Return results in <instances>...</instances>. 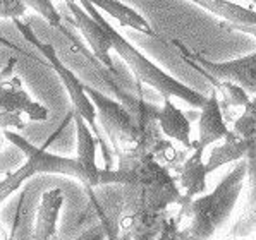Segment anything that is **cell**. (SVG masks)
Instances as JSON below:
<instances>
[{
  "mask_svg": "<svg viewBox=\"0 0 256 240\" xmlns=\"http://www.w3.org/2000/svg\"><path fill=\"white\" fill-rule=\"evenodd\" d=\"M246 184V161L244 158L236 161V165L224 175L210 194L180 204L179 216H188L189 223L180 230V240H210L224 223L229 220L234 206L241 196Z\"/></svg>",
  "mask_w": 256,
  "mask_h": 240,
  "instance_id": "1",
  "label": "cell"
},
{
  "mask_svg": "<svg viewBox=\"0 0 256 240\" xmlns=\"http://www.w3.org/2000/svg\"><path fill=\"white\" fill-rule=\"evenodd\" d=\"M4 136H6V139L10 144H14L26 156V161L18 172H14V174L7 175L4 180H0V204L6 199H9L31 177L38 174L64 175L80 180L84 187H100L98 177L86 170L78 158H68V156L48 153L45 148L34 146L26 137H22L19 132L10 131V129H4Z\"/></svg>",
  "mask_w": 256,
  "mask_h": 240,
  "instance_id": "2",
  "label": "cell"
},
{
  "mask_svg": "<svg viewBox=\"0 0 256 240\" xmlns=\"http://www.w3.org/2000/svg\"><path fill=\"white\" fill-rule=\"evenodd\" d=\"M81 5L86 12L96 19V21L108 31L110 40H112V50H116L117 55L129 65V69L132 70V74L136 76L138 81H141L143 84H146L150 88L155 89V91H158L162 94V98H179V100L186 101L191 107L202 108V105L204 103V100H206V94L189 88L188 84L176 79L174 76L167 74L156 64L148 60L136 46H132L116 27L110 24L104 15L98 12V9L94 5H92L90 2H81Z\"/></svg>",
  "mask_w": 256,
  "mask_h": 240,
  "instance_id": "3",
  "label": "cell"
},
{
  "mask_svg": "<svg viewBox=\"0 0 256 240\" xmlns=\"http://www.w3.org/2000/svg\"><path fill=\"white\" fill-rule=\"evenodd\" d=\"M14 24H16V27H18L19 31H21L22 36H24L26 40L30 41L31 45H33L34 48H36L38 52H40L43 57L50 62V65L54 67V70L57 72L58 79H60V82L64 84V88L68 89L70 103H72V110L80 113L82 119L88 122V125L92 127L94 137L98 139V144H100L102 151H104L105 168H107V170L114 168V160H112V151H114V149L108 148V144L104 141V136L100 134V129H98V120H96V108H94L93 101L90 100L88 93H86L84 82H82L80 77H78L76 74H74L72 70H70L69 67L60 60V58H58L57 52H55V48L50 45V43H43V41L38 40L36 36H34L33 29H31L26 22H22L21 19H14Z\"/></svg>",
  "mask_w": 256,
  "mask_h": 240,
  "instance_id": "4",
  "label": "cell"
},
{
  "mask_svg": "<svg viewBox=\"0 0 256 240\" xmlns=\"http://www.w3.org/2000/svg\"><path fill=\"white\" fill-rule=\"evenodd\" d=\"M176 50L180 53L186 64L194 67L198 72L210 74L212 77L220 81H229L234 84L241 86L248 94H254L256 96V52L246 55L241 58H232V60L224 62H214L202 55L191 52L186 45L180 41H172Z\"/></svg>",
  "mask_w": 256,
  "mask_h": 240,
  "instance_id": "5",
  "label": "cell"
},
{
  "mask_svg": "<svg viewBox=\"0 0 256 240\" xmlns=\"http://www.w3.org/2000/svg\"><path fill=\"white\" fill-rule=\"evenodd\" d=\"M256 141V96L244 107L242 113L234 120V127L220 146L212 151L206 160L208 172L244 158L248 148Z\"/></svg>",
  "mask_w": 256,
  "mask_h": 240,
  "instance_id": "6",
  "label": "cell"
},
{
  "mask_svg": "<svg viewBox=\"0 0 256 240\" xmlns=\"http://www.w3.org/2000/svg\"><path fill=\"white\" fill-rule=\"evenodd\" d=\"M22 117L33 122H43L48 119V108L31 100L18 77L0 81V127H24Z\"/></svg>",
  "mask_w": 256,
  "mask_h": 240,
  "instance_id": "7",
  "label": "cell"
},
{
  "mask_svg": "<svg viewBox=\"0 0 256 240\" xmlns=\"http://www.w3.org/2000/svg\"><path fill=\"white\" fill-rule=\"evenodd\" d=\"M76 182L66 179H55V187L43 191L42 201L31 228V240H54L57 237V220L66 203V192Z\"/></svg>",
  "mask_w": 256,
  "mask_h": 240,
  "instance_id": "8",
  "label": "cell"
},
{
  "mask_svg": "<svg viewBox=\"0 0 256 240\" xmlns=\"http://www.w3.org/2000/svg\"><path fill=\"white\" fill-rule=\"evenodd\" d=\"M66 7L70 12L72 22L78 29L81 31V34L86 38L90 48H92L93 55L96 57V60L100 62L104 67H107L110 72H116L114 69V62L110 58V50H112V40H110L108 31L105 29L100 22L94 17H92L82 5H78L76 0H66Z\"/></svg>",
  "mask_w": 256,
  "mask_h": 240,
  "instance_id": "9",
  "label": "cell"
},
{
  "mask_svg": "<svg viewBox=\"0 0 256 240\" xmlns=\"http://www.w3.org/2000/svg\"><path fill=\"white\" fill-rule=\"evenodd\" d=\"M203 156H204V148L198 141H194L192 153L188 156L184 163L177 165L176 182L184 194L182 203L184 201L194 199L198 194H203L204 189H206V175L210 172L206 168V163L203 161Z\"/></svg>",
  "mask_w": 256,
  "mask_h": 240,
  "instance_id": "10",
  "label": "cell"
},
{
  "mask_svg": "<svg viewBox=\"0 0 256 240\" xmlns=\"http://www.w3.org/2000/svg\"><path fill=\"white\" fill-rule=\"evenodd\" d=\"M230 132V127L226 120V115L220 107L218 94L215 89H212L206 96L204 103L200 108L198 119V143L206 149L212 144L224 141Z\"/></svg>",
  "mask_w": 256,
  "mask_h": 240,
  "instance_id": "11",
  "label": "cell"
},
{
  "mask_svg": "<svg viewBox=\"0 0 256 240\" xmlns=\"http://www.w3.org/2000/svg\"><path fill=\"white\" fill-rule=\"evenodd\" d=\"M156 124L164 136L192 151L194 141H191V120L172 101V98H164L162 108H158V113H156Z\"/></svg>",
  "mask_w": 256,
  "mask_h": 240,
  "instance_id": "12",
  "label": "cell"
},
{
  "mask_svg": "<svg viewBox=\"0 0 256 240\" xmlns=\"http://www.w3.org/2000/svg\"><path fill=\"white\" fill-rule=\"evenodd\" d=\"M74 119V125H76V141H78V156L80 163L86 168L88 172H92L93 175L98 177V182L102 187V174L104 168H98L96 165V148H98V139L94 137L92 127L88 125L82 117L78 112H70Z\"/></svg>",
  "mask_w": 256,
  "mask_h": 240,
  "instance_id": "13",
  "label": "cell"
},
{
  "mask_svg": "<svg viewBox=\"0 0 256 240\" xmlns=\"http://www.w3.org/2000/svg\"><path fill=\"white\" fill-rule=\"evenodd\" d=\"M80 2H90L92 5L96 7V9L104 10V12H107L110 17L119 21L122 26L131 27V29L138 31V33L148 34V36H156V33L152 29L150 22L143 17V15L140 12H136L132 7L119 2V0H80Z\"/></svg>",
  "mask_w": 256,
  "mask_h": 240,
  "instance_id": "14",
  "label": "cell"
},
{
  "mask_svg": "<svg viewBox=\"0 0 256 240\" xmlns=\"http://www.w3.org/2000/svg\"><path fill=\"white\" fill-rule=\"evenodd\" d=\"M191 2L222 17L226 22L256 24V10L250 9V7L239 5V3L229 2V0H191Z\"/></svg>",
  "mask_w": 256,
  "mask_h": 240,
  "instance_id": "15",
  "label": "cell"
},
{
  "mask_svg": "<svg viewBox=\"0 0 256 240\" xmlns=\"http://www.w3.org/2000/svg\"><path fill=\"white\" fill-rule=\"evenodd\" d=\"M202 76L214 86V89L218 94V100H220V107H222V112L224 115H227L229 108L232 107H246L248 103L251 101L250 94H248L241 86L234 84V82H229V81H220V79H215L212 77L210 74H204V72H200Z\"/></svg>",
  "mask_w": 256,
  "mask_h": 240,
  "instance_id": "16",
  "label": "cell"
},
{
  "mask_svg": "<svg viewBox=\"0 0 256 240\" xmlns=\"http://www.w3.org/2000/svg\"><path fill=\"white\" fill-rule=\"evenodd\" d=\"M90 192H92L90 198L93 199L98 220H102V222L105 223V228H107V240H129L128 237H122L119 234V215L107 210V208L102 204V201L96 198V194H94V189H92Z\"/></svg>",
  "mask_w": 256,
  "mask_h": 240,
  "instance_id": "17",
  "label": "cell"
},
{
  "mask_svg": "<svg viewBox=\"0 0 256 240\" xmlns=\"http://www.w3.org/2000/svg\"><path fill=\"white\" fill-rule=\"evenodd\" d=\"M21 2L26 7H31L33 10H36L50 26L57 27V29L62 27V15L57 10V7L54 5L52 0H21Z\"/></svg>",
  "mask_w": 256,
  "mask_h": 240,
  "instance_id": "18",
  "label": "cell"
},
{
  "mask_svg": "<svg viewBox=\"0 0 256 240\" xmlns=\"http://www.w3.org/2000/svg\"><path fill=\"white\" fill-rule=\"evenodd\" d=\"M244 161H246V180H248V201H246V210L256 206V141L248 148L246 155H244Z\"/></svg>",
  "mask_w": 256,
  "mask_h": 240,
  "instance_id": "19",
  "label": "cell"
},
{
  "mask_svg": "<svg viewBox=\"0 0 256 240\" xmlns=\"http://www.w3.org/2000/svg\"><path fill=\"white\" fill-rule=\"evenodd\" d=\"M254 234H256V206L250 208V210H244L242 216L232 227L230 232L232 237H238V239L251 237Z\"/></svg>",
  "mask_w": 256,
  "mask_h": 240,
  "instance_id": "20",
  "label": "cell"
},
{
  "mask_svg": "<svg viewBox=\"0 0 256 240\" xmlns=\"http://www.w3.org/2000/svg\"><path fill=\"white\" fill-rule=\"evenodd\" d=\"M26 5L21 0H0V19H21Z\"/></svg>",
  "mask_w": 256,
  "mask_h": 240,
  "instance_id": "21",
  "label": "cell"
},
{
  "mask_svg": "<svg viewBox=\"0 0 256 240\" xmlns=\"http://www.w3.org/2000/svg\"><path fill=\"white\" fill-rule=\"evenodd\" d=\"M58 240H107V228H105V223L102 220H98L96 223L90 225L86 230H82L80 235L72 239H60Z\"/></svg>",
  "mask_w": 256,
  "mask_h": 240,
  "instance_id": "22",
  "label": "cell"
},
{
  "mask_svg": "<svg viewBox=\"0 0 256 240\" xmlns=\"http://www.w3.org/2000/svg\"><path fill=\"white\" fill-rule=\"evenodd\" d=\"M179 220L177 216H167V220L164 222L162 230L156 235L155 240H180V228H179Z\"/></svg>",
  "mask_w": 256,
  "mask_h": 240,
  "instance_id": "23",
  "label": "cell"
},
{
  "mask_svg": "<svg viewBox=\"0 0 256 240\" xmlns=\"http://www.w3.org/2000/svg\"><path fill=\"white\" fill-rule=\"evenodd\" d=\"M226 26L229 29H236V31H242V33L253 34L256 38V24H236V22H226Z\"/></svg>",
  "mask_w": 256,
  "mask_h": 240,
  "instance_id": "24",
  "label": "cell"
},
{
  "mask_svg": "<svg viewBox=\"0 0 256 240\" xmlns=\"http://www.w3.org/2000/svg\"><path fill=\"white\" fill-rule=\"evenodd\" d=\"M250 2L253 3V7H254V9H256V0H250Z\"/></svg>",
  "mask_w": 256,
  "mask_h": 240,
  "instance_id": "25",
  "label": "cell"
},
{
  "mask_svg": "<svg viewBox=\"0 0 256 240\" xmlns=\"http://www.w3.org/2000/svg\"><path fill=\"white\" fill-rule=\"evenodd\" d=\"M14 239H16V235H14V237H12V239H10V240H14Z\"/></svg>",
  "mask_w": 256,
  "mask_h": 240,
  "instance_id": "26",
  "label": "cell"
},
{
  "mask_svg": "<svg viewBox=\"0 0 256 240\" xmlns=\"http://www.w3.org/2000/svg\"><path fill=\"white\" fill-rule=\"evenodd\" d=\"M254 240H256V239H254Z\"/></svg>",
  "mask_w": 256,
  "mask_h": 240,
  "instance_id": "27",
  "label": "cell"
}]
</instances>
